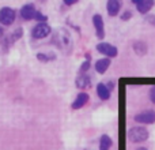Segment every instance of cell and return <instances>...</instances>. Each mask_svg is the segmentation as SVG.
Segmentation results:
<instances>
[{
    "label": "cell",
    "mask_w": 155,
    "mask_h": 150,
    "mask_svg": "<svg viewBox=\"0 0 155 150\" xmlns=\"http://www.w3.org/2000/svg\"><path fill=\"white\" fill-rule=\"evenodd\" d=\"M148 97H150L151 102H153V104H155V85L150 87V91H148Z\"/></svg>",
    "instance_id": "d6986e66"
},
{
    "label": "cell",
    "mask_w": 155,
    "mask_h": 150,
    "mask_svg": "<svg viewBox=\"0 0 155 150\" xmlns=\"http://www.w3.org/2000/svg\"><path fill=\"white\" fill-rule=\"evenodd\" d=\"M51 32H52L51 26L44 22V23H37L35 25L34 29H33V32H31V36H33V38H35V40H40V38L48 37V36L51 34Z\"/></svg>",
    "instance_id": "8992f818"
},
{
    "label": "cell",
    "mask_w": 155,
    "mask_h": 150,
    "mask_svg": "<svg viewBox=\"0 0 155 150\" xmlns=\"http://www.w3.org/2000/svg\"><path fill=\"white\" fill-rule=\"evenodd\" d=\"M2 36H3V29L0 27V37H2Z\"/></svg>",
    "instance_id": "484cf974"
},
{
    "label": "cell",
    "mask_w": 155,
    "mask_h": 150,
    "mask_svg": "<svg viewBox=\"0 0 155 150\" xmlns=\"http://www.w3.org/2000/svg\"><path fill=\"white\" fill-rule=\"evenodd\" d=\"M150 137V132L143 126H135L128 130V139L134 143H142L146 142Z\"/></svg>",
    "instance_id": "7a4b0ae2"
},
{
    "label": "cell",
    "mask_w": 155,
    "mask_h": 150,
    "mask_svg": "<svg viewBox=\"0 0 155 150\" xmlns=\"http://www.w3.org/2000/svg\"><path fill=\"white\" fill-rule=\"evenodd\" d=\"M95 71L98 74H105L107 71V68L110 67V59L107 57H104V59H99L95 62Z\"/></svg>",
    "instance_id": "5bb4252c"
},
{
    "label": "cell",
    "mask_w": 155,
    "mask_h": 150,
    "mask_svg": "<svg viewBox=\"0 0 155 150\" xmlns=\"http://www.w3.org/2000/svg\"><path fill=\"white\" fill-rule=\"evenodd\" d=\"M88 100H90V97H88L87 93H84V91H82V93H79L76 96L75 101L72 102V109H80V108H83L86 104L88 102Z\"/></svg>",
    "instance_id": "30bf717a"
},
{
    "label": "cell",
    "mask_w": 155,
    "mask_h": 150,
    "mask_svg": "<svg viewBox=\"0 0 155 150\" xmlns=\"http://www.w3.org/2000/svg\"><path fill=\"white\" fill-rule=\"evenodd\" d=\"M110 93H112V91L107 89L106 83H98V85H97V96L99 97V100L107 101V100L110 98Z\"/></svg>",
    "instance_id": "7c38bea8"
},
{
    "label": "cell",
    "mask_w": 155,
    "mask_h": 150,
    "mask_svg": "<svg viewBox=\"0 0 155 150\" xmlns=\"http://www.w3.org/2000/svg\"><path fill=\"white\" fill-rule=\"evenodd\" d=\"M53 41L57 45V48H60L61 51H70L71 45H72V41H71V36L70 33L65 29H57L54 30L53 34Z\"/></svg>",
    "instance_id": "6da1fadb"
},
{
    "label": "cell",
    "mask_w": 155,
    "mask_h": 150,
    "mask_svg": "<svg viewBox=\"0 0 155 150\" xmlns=\"http://www.w3.org/2000/svg\"><path fill=\"white\" fill-rule=\"evenodd\" d=\"M147 21L151 22V25H154L155 26V16H147Z\"/></svg>",
    "instance_id": "cb8c5ba5"
},
{
    "label": "cell",
    "mask_w": 155,
    "mask_h": 150,
    "mask_svg": "<svg viewBox=\"0 0 155 150\" xmlns=\"http://www.w3.org/2000/svg\"><path fill=\"white\" fill-rule=\"evenodd\" d=\"M75 85L78 89H88L91 86V78L86 74H80L79 77L76 78Z\"/></svg>",
    "instance_id": "4fadbf2b"
},
{
    "label": "cell",
    "mask_w": 155,
    "mask_h": 150,
    "mask_svg": "<svg viewBox=\"0 0 155 150\" xmlns=\"http://www.w3.org/2000/svg\"><path fill=\"white\" fill-rule=\"evenodd\" d=\"M121 21H128V19H131L132 18V11H129V10H127V11H124L123 14H121Z\"/></svg>",
    "instance_id": "e0dca14e"
},
{
    "label": "cell",
    "mask_w": 155,
    "mask_h": 150,
    "mask_svg": "<svg viewBox=\"0 0 155 150\" xmlns=\"http://www.w3.org/2000/svg\"><path fill=\"white\" fill-rule=\"evenodd\" d=\"M113 145V141L109 135H102L99 139V150H110Z\"/></svg>",
    "instance_id": "2e32d148"
},
{
    "label": "cell",
    "mask_w": 155,
    "mask_h": 150,
    "mask_svg": "<svg viewBox=\"0 0 155 150\" xmlns=\"http://www.w3.org/2000/svg\"><path fill=\"white\" fill-rule=\"evenodd\" d=\"M135 5H136L137 12L140 14H147L150 12V10L154 7V0H132Z\"/></svg>",
    "instance_id": "ba28073f"
},
{
    "label": "cell",
    "mask_w": 155,
    "mask_h": 150,
    "mask_svg": "<svg viewBox=\"0 0 155 150\" xmlns=\"http://www.w3.org/2000/svg\"><path fill=\"white\" fill-rule=\"evenodd\" d=\"M134 51L137 56H144L148 51L147 44H146L144 41H135L134 43Z\"/></svg>",
    "instance_id": "9a60e30c"
},
{
    "label": "cell",
    "mask_w": 155,
    "mask_h": 150,
    "mask_svg": "<svg viewBox=\"0 0 155 150\" xmlns=\"http://www.w3.org/2000/svg\"><path fill=\"white\" fill-rule=\"evenodd\" d=\"M121 5L123 4H121V2H118V0H109V2L106 3L107 14H109L110 16H117L121 10Z\"/></svg>",
    "instance_id": "8fae6325"
},
{
    "label": "cell",
    "mask_w": 155,
    "mask_h": 150,
    "mask_svg": "<svg viewBox=\"0 0 155 150\" xmlns=\"http://www.w3.org/2000/svg\"><path fill=\"white\" fill-rule=\"evenodd\" d=\"M75 3H76V0H64V4H67V5H72Z\"/></svg>",
    "instance_id": "603a6c76"
},
{
    "label": "cell",
    "mask_w": 155,
    "mask_h": 150,
    "mask_svg": "<svg viewBox=\"0 0 155 150\" xmlns=\"http://www.w3.org/2000/svg\"><path fill=\"white\" fill-rule=\"evenodd\" d=\"M93 25L94 29H95V34L99 40H104L105 37V27H104V18L99 14H95L93 16Z\"/></svg>",
    "instance_id": "52a82bcc"
},
{
    "label": "cell",
    "mask_w": 155,
    "mask_h": 150,
    "mask_svg": "<svg viewBox=\"0 0 155 150\" xmlns=\"http://www.w3.org/2000/svg\"><path fill=\"white\" fill-rule=\"evenodd\" d=\"M97 51H98L99 53H102L104 56H107V59L116 57L118 55V49L109 43H99L98 45H97Z\"/></svg>",
    "instance_id": "277c9868"
},
{
    "label": "cell",
    "mask_w": 155,
    "mask_h": 150,
    "mask_svg": "<svg viewBox=\"0 0 155 150\" xmlns=\"http://www.w3.org/2000/svg\"><path fill=\"white\" fill-rule=\"evenodd\" d=\"M88 68H90V62H88V60H86V62L83 63L82 66H80V70H79V71H80V74H84L86 71L88 70Z\"/></svg>",
    "instance_id": "ac0fdd59"
},
{
    "label": "cell",
    "mask_w": 155,
    "mask_h": 150,
    "mask_svg": "<svg viewBox=\"0 0 155 150\" xmlns=\"http://www.w3.org/2000/svg\"><path fill=\"white\" fill-rule=\"evenodd\" d=\"M106 86H107V89H109V90H110V91H112V90H113V89H114L116 83H114V82H113V80H110V82H107V83H106Z\"/></svg>",
    "instance_id": "7402d4cb"
},
{
    "label": "cell",
    "mask_w": 155,
    "mask_h": 150,
    "mask_svg": "<svg viewBox=\"0 0 155 150\" xmlns=\"http://www.w3.org/2000/svg\"><path fill=\"white\" fill-rule=\"evenodd\" d=\"M35 19H37V21H40V23H44V21H46V16L42 15L40 11H37V14H35Z\"/></svg>",
    "instance_id": "ffe728a7"
},
{
    "label": "cell",
    "mask_w": 155,
    "mask_h": 150,
    "mask_svg": "<svg viewBox=\"0 0 155 150\" xmlns=\"http://www.w3.org/2000/svg\"><path fill=\"white\" fill-rule=\"evenodd\" d=\"M35 14H37V10H35L34 4H26L21 8V18L25 21L35 19Z\"/></svg>",
    "instance_id": "9c48e42d"
},
{
    "label": "cell",
    "mask_w": 155,
    "mask_h": 150,
    "mask_svg": "<svg viewBox=\"0 0 155 150\" xmlns=\"http://www.w3.org/2000/svg\"><path fill=\"white\" fill-rule=\"evenodd\" d=\"M37 59L40 60V62H48V60H51L49 57H46V55H44V53H38L37 55Z\"/></svg>",
    "instance_id": "44dd1931"
},
{
    "label": "cell",
    "mask_w": 155,
    "mask_h": 150,
    "mask_svg": "<svg viewBox=\"0 0 155 150\" xmlns=\"http://www.w3.org/2000/svg\"><path fill=\"white\" fill-rule=\"evenodd\" d=\"M15 16V10H12L10 7H3L0 10V23L4 25V26H10L11 23H14Z\"/></svg>",
    "instance_id": "5b68a950"
},
{
    "label": "cell",
    "mask_w": 155,
    "mask_h": 150,
    "mask_svg": "<svg viewBox=\"0 0 155 150\" xmlns=\"http://www.w3.org/2000/svg\"><path fill=\"white\" fill-rule=\"evenodd\" d=\"M135 150H148V149H146V148H143V146H140V148H137V149H135Z\"/></svg>",
    "instance_id": "d4e9b609"
},
{
    "label": "cell",
    "mask_w": 155,
    "mask_h": 150,
    "mask_svg": "<svg viewBox=\"0 0 155 150\" xmlns=\"http://www.w3.org/2000/svg\"><path fill=\"white\" fill-rule=\"evenodd\" d=\"M134 120L139 124H154L155 123V111L147 109L135 115Z\"/></svg>",
    "instance_id": "3957f363"
}]
</instances>
